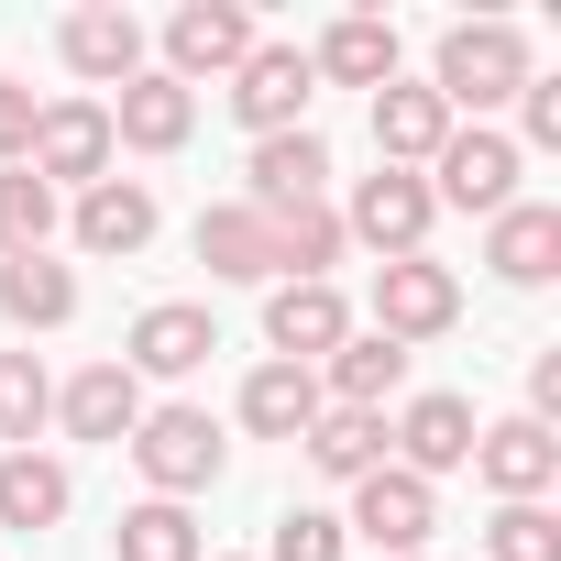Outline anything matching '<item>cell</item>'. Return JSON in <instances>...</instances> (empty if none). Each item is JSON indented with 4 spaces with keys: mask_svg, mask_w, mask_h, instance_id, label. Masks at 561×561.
Here are the masks:
<instances>
[{
    "mask_svg": "<svg viewBox=\"0 0 561 561\" xmlns=\"http://www.w3.org/2000/svg\"><path fill=\"white\" fill-rule=\"evenodd\" d=\"M309 419H320V375L309 364H253L242 375V430L253 440H309Z\"/></svg>",
    "mask_w": 561,
    "mask_h": 561,
    "instance_id": "obj_24",
    "label": "cell"
},
{
    "mask_svg": "<svg viewBox=\"0 0 561 561\" xmlns=\"http://www.w3.org/2000/svg\"><path fill=\"white\" fill-rule=\"evenodd\" d=\"M298 451H309V462H320L331 484H364V473L386 462V419H375V408H320Z\"/></svg>",
    "mask_w": 561,
    "mask_h": 561,
    "instance_id": "obj_27",
    "label": "cell"
},
{
    "mask_svg": "<svg viewBox=\"0 0 561 561\" xmlns=\"http://www.w3.org/2000/svg\"><path fill=\"white\" fill-rule=\"evenodd\" d=\"M111 550H122V561H209L198 517H187V506H165V495H144V506L111 528Z\"/></svg>",
    "mask_w": 561,
    "mask_h": 561,
    "instance_id": "obj_28",
    "label": "cell"
},
{
    "mask_svg": "<svg viewBox=\"0 0 561 561\" xmlns=\"http://www.w3.org/2000/svg\"><path fill=\"white\" fill-rule=\"evenodd\" d=\"M264 561H342V517L331 506H287L275 539H264Z\"/></svg>",
    "mask_w": 561,
    "mask_h": 561,
    "instance_id": "obj_32",
    "label": "cell"
},
{
    "mask_svg": "<svg viewBox=\"0 0 561 561\" xmlns=\"http://www.w3.org/2000/svg\"><path fill=\"white\" fill-rule=\"evenodd\" d=\"M154 187L144 176H100V187H78V253H144L154 242Z\"/></svg>",
    "mask_w": 561,
    "mask_h": 561,
    "instance_id": "obj_20",
    "label": "cell"
},
{
    "mask_svg": "<svg viewBox=\"0 0 561 561\" xmlns=\"http://www.w3.org/2000/svg\"><path fill=\"white\" fill-rule=\"evenodd\" d=\"M309 78H331V89H386V78H397V23H386V12H342V23L309 45Z\"/></svg>",
    "mask_w": 561,
    "mask_h": 561,
    "instance_id": "obj_18",
    "label": "cell"
},
{
    "mask_svg": "<svg viewBox=\"0 0 561 561\" xmlns=\"http://www.w3.org/2000/svg\"><path fill=\"white\" fill-rule=\"evenodd\" d=\"M264 342H275V364H331L342 342H353V309H342V287H264Z\"/></svg>",
    "mask_w": 561,
    "mask_h": 561,
    "instance_id": "obj_12",
    "label": "cell"
},
{
    "mask_svg": "<svg viewBox=\"0 0 561 561\" xmlns=\"http://www.w3.org/2000/svg\"><path fill=\"white\" fill-rule=\"evenodd\" d=\"M253 45H264V34H253V12H242V0H187V12L165 23V67H154V78L198 89V78H231Z\"/></svg>",
    "mask_w": 561,
    "mask_h": 561,
    "instance_id": "obj_9",
    "label": "cell"
},
{
    "mask_svg": "<svg viewBox=\"0 0 561 561\" xmlns=\"http://www.w3.org/2000/svg\"><path fill=\"white\" fill-rule=\"evenodd\" d=\"M0 320H12V331H67V320H78V275H67L56 253L0 264Z\"/></svg>",
    "mask_w": 561,
    "mask_h": 561,
    "instance_id": "obj_26",
    "label": "cell"
},
{
    "mask_svg": "<svg viewBox=\"0 0 561 561\" xmlns=\"http://www.w3.org/2000/svg\"><path fill=\"white\" fill-rule=\"evenodd\" d=\"M309 45H253L242 67H231V111L253 122V144L264 133H309Z\"/></svg>",
    "mask_w": 561,
    "mask_h": 561,
    "instance_id": "obj_10",
    "label": "cell"
},
{
    "mask_svg": "<svg viewBox=\"0 0 561 561\" xmlns=\"http://www.w3.org/2000/svg\"><path fill=\"white\" fill-rule=\"evenodd\" d=\"M56 56H67L89 89H133V78H144V23L122 12V0H89V12H67Z\"/></svg>",
    "mask_w": 561,
    "mask_h": 561,
    "instance_id": "obj_14",
    "label": "cell"
},
{
    "mask_svg": "<svg viewBox=\"0 0 561 561\" xmlns=\"http://www.w3.org/2000/svg\"><path fill=\"white\" fill-rule=\"evenodd\" d=\"M528 78H539V67H528V34H517V23H451L440 56H430V100H440L451 122H462V111H473V122L506 111Z\"/></svg>",
    "mask_w": 561,
    "mask_h": 561,
    "instance_id": "obj_1",
    "label": "cell"
},
{
    "mask_svg": "<svg viewBox=\"0 0 561 561\" xmlns=\"http://www.w3.org/2000/svg\"><path fill=\"white\" fill-rule=\"evenodd\" d=\"M56 419H67V440H133V430H144V375L89 364V375L56 386Z\"/></svg>",
    "mask_w": 561,
    "mask_h": 561,
    "instance_id": "obj_16",
    "label": "cell"
},
{
    "mask_svg": "<svg viewBox=\"0 0 561 561\" xmlns=\"http://www.w3.org/2000/svg\"><path fill=\"white\" fill-rule=\"evenodd\" d=\"M198 133V89H176V78H133L122 100H111V144H133V154H176Z\"/></svg>",
    "mask_w": 561,
    "mask_h": 561,
    "instance_id": "obj_15",
    "label": "cell"
},
{
    "mask_svg": "<svg viewBox=\"0 0 561 561\" xmlns=\"http://www.w3.org/2000/svg\"><path fill=\"white\" fill-rule=\"evenodd\" d=\"M484 264L506 275V287H550V275H561V209H539V198L495 209V231H484Z\"/></svg>",
    "mask_w": 561,
    "mask_h": 561,
    "instance_id": "obj_22",
    "label": "cell"
},
{
    "mask_svg": "<svg viewBox=\"0 0 561 561\" xmlns=\"http://www.w3.org/2000/svg\"><path fill=\"white\" fill-rule=\"evenodd\" d=\"M484 561H561V517H550V506H495Z\"/></svg>",
    "mask_w": 561,
    "mask_h": 561,
    "instance_id": "obj_31",
    "label": "cell"
},
{
    "mask_svg": "<svg viewBox=\"0 0 561 561\" xmlns=\"http://www.w3.org/2000/svg\"><path fill=\"white\" fill-rule=\"evenodd\" d=\"M242 176H253V187H242V209H298V198H320V187H331V144H320V133H264Z\"/></svg>",
    "mask_w": 561,
    "mask_h": 561,
    "instance_id": "obj_17",
    "label": "cell"
},
{
    "mask_svg": "<svg viewBox=\"0 0 561 561\" xmlns=\"http://www.w3.org/2000/svg\"><path fill=\"white\" fill-rule=\"evenodd\" d=\"M111 154H122V144H111V100H45V111H34V154H23V165H34L45 187H100Z\"/></svg>",
    "mask_w": 561,
    "mask_h": 561,
    "instance_id": "obj_5",
    "label": "cell"
},
{
    "mask_svg": "<svg viewBox=\"0 0 561 561\" xmlns=\"http://www.w3.org/2000/svg\"><path fill=\"white\" fill-rule=\"evenodd\" d=\"M397 386H408V353H397L386 331H353V342L320 364V408H375V419H386Z\"/></svg>",
    "mask_w": 561,
    "mask_h": 561,
    "instance_id": "obj_23",
    "label": "cell"
},
{
    "mask_svg": "<svg viewBox=\"0 0 561 561\" xmlns=\"http://www.w3.org/2000/svg\"><path fill=\"white\" fill-rule=\"evenodd\" d=\"M342 528H364V539H375V561H419V550H430V528H440V484H419V473L375 462V473L353 484V517H342Z\"/></svg>",
    "mask_w": 561,
    "mask_h": 561,
    "instance_id": "obj_6",
    "label": "cell"
},
{
    "mask_svg": "<svg viewBox=\"0 0 561 561\" xmlns=\"http://www.w3.org/2000/svg\"><path fill=\"white\" fill-rule=\"evenodd\" d=\"M133 462H144V484H154L165 506H187V495H209V484H220L231 440H220V419H209V408H144Z\"/></svg>",
    "mask_w": 561,
    "mask_h": 561,
    "instance_id": "obj_2",
    "label": "cell"
},
{
    "mask_svg": "<svg viewBox=\"0 0 561 561\" xmlns=\"http://www.w3.org/2000/svg\"><path fill=\"white\" fill-rule=\"evenodd\" d=\"M78 506V473L56 451H0V528H56Z\"/></svg>",
    "mask_w": 561,
    "mask_h": 561,
    "instance_id": "obj_25",
    "label": "cell"
},
{
    "mask_svg": "<svg viewBox=\"0 0 561 561\" xmlns=\"http://www.w3.org/2000/svg\"><path fill=\"white\" fill-rule=\"evenodd\" d=\"M440 144H451V111H440L430 89L386 78V89H375V165H408V176H419Z\"/></svg>",
    "mask_w": 561,
    "mask_h": 561,
    "instance_id": "obj_19",
    "label": "cell"
},
{
    "mask_svg": "<svg viewBox=\"0 0 561 561\" xmlns=\"http://www.w3.org/2000/svg\"><path fill=\"white\" fill-rule=\"evenodd\" d=\"M45 419H56V375L34 353H0V451H34Z\"/></svg>",
    "mask_w": 561,
    "mask_h": 561,
    "instance_id": "obj_30",
    "label": "cell"
},
{
    "mask_svg": "<svg viewBox=\"0 0 561 561\" xmlns=\"http://www.w3.org/2000/svg\"><path fill=\"white\" fill-rule=\"evenodd\" d=\"M517 111H528V144H539V154H561V78H528V89H517Z\"/></svg>",
    "mask_w": 561,
    "mask_h": 561,
    "instance_id": "obj_34",
    "label": "cell"
},
{
    "mask_svg": "<svg viewBox=\"0 0 561 561\" xmlns=\"http://www.w3.org/2000/svg\"><path fill=\"white\" fill-rule=\"evenodd\" d=\"M473 473H484L495 506H539L561 484V440L539 419H495V430H473Z\"/></svg>",
    "mask_w": 561,
    "mask_h": 561,
    "instance_id": "obj_11",
    "label": "cell"
},
{
    "mask_svg": "<svg viewBox=\"0 0 561 561\" xmlns=\"http://www.w3.org/2000/svg\"><path fill=\"white\" fill-rule=\"evenodd\" d=\"M34 111H45L34 89H12V78H0V165H23V154H34Z\"/></svg>",
    "mask_w": 561,
    "mask_h": 561,
    "instance_id": "obj_33",
    "label": "cell"
},
{
    "mask_svg": "<svg viewBox=\"0 0 561 561\" xmlns=\"http://www.w3.org/2000/svg\"><path fill=\"white\" fill-rule=\"evenodd\" d=\"M198 264L231 275V287H275V231H264V209H242V198L198 209Z\"/></svg>",
    "mask_w": 561,
    "mask_h": 561,
    "instance_id": "obj_21",
    "label": "cell"
},
{
    "mask_svg": "<svg viewBox=\"0 0 561 561\" xmlns=\"http://www.w3.org/2000/svg\"><path fill=\"white\" fill-rule=\"evenodd\" d=\"M430 220H440L430 176H408V165H375V176L353 187V209H342V242H375L386 264H408V253H430Z\"/></svg>",
    "mask_w": 561,
    "mask_h": 561,
    "instance_id": "obj_4",
    "label": "cell"
},
{
    "mask_svg": "<svg viewBox=\"0 0 561 561\" xmlns=\"http://www.w3.org/2000/svg\"><path fill=\"white\" fill-rule=\"evenodd\" d=\"M517 165H528V154H517L506 133H484V122L462 133V122H451V144H440L419 176H430L440 209H484V220H495V209H517Z\"/></svg>",
    "mask_w": 561,
    "mask_h": 561,
    "instance_id": "obj_3",
    "label": "cell"
},
{
    "mask_svg": "<svg viewBox=\"0 0 561 561\" xmlns=\"http://www.w3.org/2000/svg\"><path fill=\"white\" fill-rule=\"evenodd\" d=\"M473 430H484V419H473V397H451V386H440V397H408V408L386 419V451H397V473L440 484V473H462V462H473Z\"/></svg>",
    "mask_w": 561,
    "mask_h": 561,
    "instance_id": "obj_8",
    "label": "cell"
},
{
    "mask_svg": "<svg viewBox=\"0 0 561 561\" xmlns=\"http://www.w3.org/2000/svg\"><path fill=\"white\" fill-rule=\"evenodd\" d=\"M462 320V275L451 264H430V253H408V264H375V331L408 353V342H440Z\"/></svg>",
    "mask_w": 561,
    "mask_h": 561,
    "instance_id": "obj_7",
    "label": "cell"
},
{
    "mask_svg": "<svg viewBox=\"0 0 561 561\" xmlns=\"http://www.w3.org/2000/svg\"><path fill=\"white\" fill-rule=\"evenodd\" d=\"M209 353H220V320L198 298H154L133 320V342H122V375H198Z\"/></svg>",
    "mask_w": 561,
    "mask_h": 561,
    "instance_id": "obj_13",
    "label": "cell"
},
{
    "mask_svg": "<svg viewBox=\"0 0 561 561\" xmlns=\"http://www.w3.org/2000/svg\"><path fill=\"white\" fill-rule=\"evenodd\" d=\"M45 242H56V187L34 165H0V264H23Z\"/></svg>",
    "mask_w": 561,
    "mask_h": 561,
    "instance_id": "obj_29",
    "label": "cell"
}]
</instances>
